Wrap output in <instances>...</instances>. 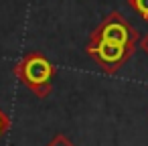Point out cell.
Instances as JSON below:
<instances>
[{
  "label": "cell",
  "mask_w": 148,
  "mask_h": 146,
  "mask_svg": "<svg viewBox=\"0 0 148 146\" xmlns=\"http://www.w3.org/2000/svg\"><path fill=\"white\" fill-rule=\"evenodd\" d=\"M89 39H93V41H110V43H118V45L132 47V49H136V45L140 43L138 31L120 12H110L99 23V27L89 35Z\"/></svg>",
  "instance_id": "3"
},
{
  "label": "cell",
  "mask_w": 148,
  "mask_h": 146,
  "mask_svg": "<svg viewBox=\"0 0 148 146\" xmlns=\"http://www.w3.org/2000/svg\"><path fill=\"white\" fill-rule=\"evenodd\" d=\"M85 51L99 65V69L103 73L112 75V73L120 71L130 61V57L134 55L136 49L124 47V45H118V43H110V41H93V39H89Z\"/></svg>",
  "instance_id": "2"
},
{
  "label": "cell",
  "mask_w": 148,
  "mask_h": 146,
  "mask_svg": "<svg viewBox=\"0 0 148 146\" xmlns=\"http://www.w3.org/2000/svg\"><path fill=\"white\" fill-rule=\"evenodd\" d=\"M47 146H75L65 134H55L49 142H47Z\"/></svg>",
  "instance_id": "5"
},
{
  "label": "cell",
  "mask_w": 148,
  "mask_h": 146,
  "mask_svg": "<svg viewBox=\"0 0 148 146\" xmlns=\"http://www.w3.org/2000/svg\"><path fill=\"white\" fill-rule=\"evenodd\" d=\"M140 49H142V51L148 55V33H146L142 39H140Z\"/></svg>",
  "instance_id": "7"
},
{
  "label": "cell",
  "mask_w": 148,
  "mask_h": 146,
  "mask_svg": "<svg viewBox=\"0 0 148 146\" xmlns=\"http://www.w3.org/2000/svg\"><path fill=\"white\" fill-rule=\"evenodd\" d=\"M14 75L37 97L45 99L53 89V79L57 75V69L43 53L31 51L14 65Z\"/></svg>",
  "instance_id": "1"
},
{
  "label": "cell",
  "mask_w": 148,
  "mask_h": 146,
  "mask_svg": "<svg viewBox=\"0 0 148 146\" xmlns=\"http://www.w3.org/2000/svg\"><path fill=\"white\" fill-rule=\"evenodd\" d=\"M8 128H10V118L2 112V108H0V138L8 132Z\"/></svg>",
  "instance_id": "6"
},
{
  "label": "cell",
  "mask_w": 148,
  "mask_h": 146,
  "mask_svg": "<svg viewBox=\"0 0 148 146\" xmlns=\"http://www.w3.org/2000/svg\"><path fill=\"white\" fill-rule=\"evenodd\" d=\"M128 4L142 16V21L148 23V0H128Z\"/></svg>",
  "instance_id": "4"
}]
</instances>
